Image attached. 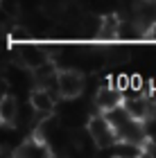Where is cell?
Returning <instances> with one entry per match:
<instances>
[{
    "label": "cell",
    "mask_w": 156,
    "mask_h": 158,
    "mask_svg": "<svg viewBox=\"0 0 156 158\" xmlns=\"http://www.w3.org/2000/svg\"><path fill=\"white\" fill-rule=\"evenodd\" d=\"M86 133L91 135V140L95 142V147H100V149H111L120 140L116 127L111 124V120L106 118L104 113H100V111H97L95 115L88 118V122H86Z\"/></svg>",
    "instance_id": "6da1fadb"
},
{
    "label": "cell",
    "mask_w": 156,
    "mask_h": 158,
    "mask_svg": "<svg viewBox=\"0 0 156 158\" xmlns=\"http://www.w3.org/2000/svg\"><path fill=\"white\" fill-rule=\"evenodd\" d=\"M18 63L27 70H36L45 63H50V50L48 45H41V43H32L25 41L18 45V54H16Z\"/></svg>",
    "instance_id": "7a4b0ae2"
},
{
    "label": "cell",
    "mask_w": 156,
    "mask_h": 158,
    "mask_svg": "<svg viewBox=\"0 0 156 158\" xmlns=\"http://www.w3.org/2000/svg\"><path fill=\"white\" fill-rule=\"evenodd\" d=\"M57 93L63 99H75L84 93V75L79 70L66 68L57 73Z\"/></svg>",
    "instance_id": "3957f363"
},
{
    "label": "cell",
    "mask_w": 156,
    "mask_h": 158,
    "mask_svg": "<svg viewBox=\"0 0 156 158\" xmlns=\"http://www.w3.org/2000/svg\"><path fill=\"white\" fill-rule=\"evenodd\" d=\"M124 109L129 111V115L133 120H140V122H145L147 118H152L154 113H156V106L152 104V99L147 97V93H131V90H127L124 93Z\"/></svg>",
    "instance_id": "277c9868"
},
{
    "label": "cell",
    "mask_w": 156,
    "mask_h": 158,
    "mask_svg": "<svg viewBox=\"0 0 156 158\" xmlns=\"http://www.w3.org/2000/svg\"><path fill=\"white\" fill-rule=\"evenodd\" d=\"M52 147L43 135H32V138L23 140L20 145L11 152V156L16 158H45V156H52Z\"/></svg>",
    "instance_id": "5b68a950"
},
{
    "label": "cell",
    "mask_w": 156,
    "mask_h": 158,
    "mask_svg": "<svg viewBox=\"0 0 156 158\" xmlns=\"http://www.w3.org/2000/svg\"><path fill=\"white\" fill-rule=\"evenodd\" d=\"M124 102V90H120L113 84H104L95 93V109L100 113H109L111 109H116Z\"/></svg>",
    "instance_id": "8992f818"
},
{
    "label": "cell",
    "mask_w": 156,
    "mask_h": 158,
    "mask_svg": "<svg viewBox=\"0 0 156 158\" xmlns=\"http://www.w3.org/2000/svg\"><path fill=\"white\" fill-rule=\"evenodd\" d=\"M30 104H32V109L36 111L41 118H50L54 113L57 99H54L50 88H45V86H36V88H32V93H30Z\"/></svg>",
    "instance_id": "52a82bcc"
},
{
    "label": "cell",
    "mask_w": 156,
    "mask_h": 158,
    "mask_svg": "<svg viewBox=\"0 0 156 158\" xmlns=\"http://www.w3.org/2000/svg\"><path fill=\"white\" fill-rule=\"evenodd\" d=\"M145 39V27L136 18H120V30H118V41H140Z\"/></svg>",
    "instance_id": "ba28073f"
},
{
    "label": "cell",
    "mask_w": 156,
    "mask_h": 158,
    "mask_svg": "<svg viewBox=\"0 0 156 158\" xmlns=\"http://www.w3.org/2000/svg\"><path fill=\"white\" fill-rule=\"evenodd\" d=\"M118 138L120 140H133V142H145L147 140V131L145 124L140 120H127L122 127L118 129Z\"/></svg>",
    "instance_id": "9c48e42d"
},
{
    "label": "cell",
    "mask_w": 156,
    "mask_h": 158,
    "mask_svg": "<svg viewBox=\"0 0 156 158\" xmlns=\"http://www.w3.org/2000/svg\"><path fill=\"white\" fill-rule=\"evenodd\" d=\"M133 14H136L133 18H136L147 32V27L152 23H156V2L154 0H138L136 7H133Z\"/></svg>",
    "instance_id": "30bf717a"
},
{
    "label": "cell",
    "mask_w": 156,
    "mask_h": 158,
    "mask_svg": "<svg viewBox=\"0 0 156 158\" xmlns=\"http://www.w3.org/2000/svg\"><path fill=\"white\" fill-rule=\"evenodd\" d=\"M111 154L118 158H136V156H145V147L143 142H133V140H118L111 147Z\"/></svg>",
    "instance_id": "8fae6325"
},
{
    "label": "cell",
    "mask_w": 156,
    "mask_h": 158,
    "mask_svg": "<svg viewBox=\"0 0 156 158\" xmlns=\"http://www.w3.org/2000/svg\"><path fill=\"white\" fill-rule=\"evenodd\" d=\"M79 30L84 34V39H100V30H102V16L97 14H86L79 18Z\"/></svg>",
    "instance_id": "7c38bea8"
},
{
    "label": "cell",
    "mask_w": 156,
    "mask_h": 158,
    "mask_svg": "<svg viewBox=\"0 0 156 158\" xmlns=\"http://www.w3.org/2000/svg\"><path fill=\"white\" fill-rule=\"evenodd\" d=\"M118 30H120V16L118 14H104L102 16V30H100V41H118Z\"/></svg>",
    "instance_id": "4fadbf2b"
},
{
    "label": "cell",
    "mask_w": 156,
    "mask_h": 158,
    "mask_svg": "<svg viewBox=\"0 0 156 158\" xmlns=\"http://www.w3.org/2000/svg\"><path fill=\"white\" fill-rule=\"evenodd\" d=\"M18 118V102L14 95H5L0 99V122L5 124H14V120Z\"/></svg>",
    "instance_id": "5bb4252c"
},
{
    "label": "cell",
    "mask_w": 156,
    "mask_h": 158,
    "mask_svg": "<svg viewBox=\"0 0 156 158\" xmlns=\"http://www.w3.org/2000/svg\"><path fill=\"white\" fill-rule=\"evenodd\" d=\"M129 59H131V54L124 45H113L106 50V63L109 66H120V63H127Z\"/></svg>",
    "instance_id": "9a60e30c"
},
{
    "label": "cell",
    "mask_w": 156,
    "mask_h": 158,
    "mask_svg": "<svg viewBox=\"0 0 156 158\" xmlns=\"http://www.w3.org/2000/svg\"><path fill=\"white\" fill-rule=\"evenodd\" d=\"M7 36H9V41H11V43H16V45H20V43L30 41V32H27L25 27H20V25H14V27H9Z\"/></svg>",
    "instance_id": "2e32d148"
},
{
    "label": "cell",
    "mask_w": 156,
    "mask_h": 158,
    "mask_svg": "<svg viewBox=\"0 0 156 158\" xmlns=\"http://www.w3.org/2000/svg\"><path fill=\"white\" fill-rule=\"evenodd\" d=\"M43 9L52 11V14H59L66 9V0H43Z\"/></svg>",
    "instance_id": "e0dca14e"
},
{
    "label": "cell",
    "mask_w": 156,
    "mask_h": 158,
    "mask_svg": "<svg viewBox=\"0 0 156 158\" xmlns=\"http://www.w3.org/2000/svg\"><path fill=\"white\" fill-rule=\"evenodd\" d=\"M111 84H113V86H118V88H120V90H124V93L131 88V79L127 77V75H118V77H113V79H111Z\"/></svg>",
    "instance_id": "ac0fdd59"
},
{
    "label": "cell",
    "mask_w": 156,
    "mask_h": 158,
    "mask_svg": "<svg viewBox=\"0 0 156 158\" xmlns=\"http://www.w3.org/2000/svg\"><path fill=\"white\" fill-rule=\"evenodd\" d=\"M145 39H150V41H156V23H152L150 27H147V32H145Z\"/></svg>",
    "instance_id": "d6986e66"
},
{
    "label": "cell",
    "mask_w": 156,
    "mask_h": 158,
    "mask_svg": "<svg viewBox=\"0 0 156 158\" xmlns=\"http://www.w3.org/2000/svg\"><path fill=\"white\" fill-rule=\"evenodd\" d=\"M5 95H9V88H7V81H5V79H0V99H2Z\"/></svg>",
    "instance_id": "ffe728a7"
},
{
    "label": "cell",
    "mask_w": 156,
    "mask_h": 158,
    "mask_svg": "<svg viewBox=\"0 0 156 158\" xmlns=\"http://www.w3.org/2000/svg\"><path fill=\"white\" fill-rule=\"evenodd\" d=\"M154 2H156V0H154Z\"/></svg>",
    "instance_id": "44dd1931"
}]
</instances>
